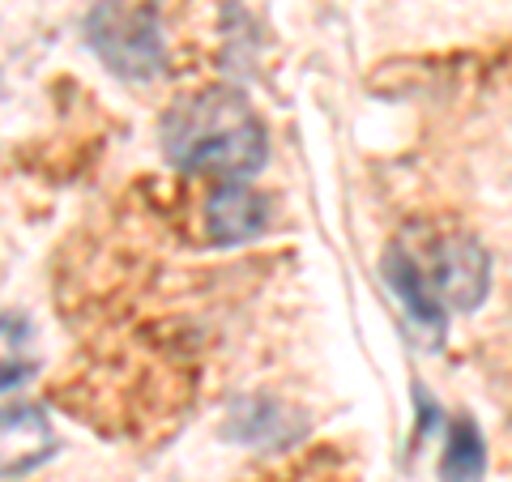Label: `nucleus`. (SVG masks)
Here are the masks:
<instances>
[{
  "mask_svg": "<svg viewBox=\"0 0 512 482\" xmlns=\"http://www.w3.org/2000/svg\"><path fill=\"white\" fill-rule=\"evenodd\" d=\"M163 150L175 167L239 184L265 163V128L239 90L210 86L167 111Z\"/></svg>",
  "mask_w": 512,
  "mask_h": 482,
  "instance_id": "f257e3e1",
  "label": "nucleus"
},
{
  "mask_svg": "<svg viewBox=\"0 0 512 482\" xmlns=\"http://www.w3.org/2000/svg\"><path fill=\"white\" fill-rule=\"evenodd\" d=\"M86 39L107 69L146 82L163 69L158 0H99L86 18Z\"/></svg>",
  "mask_w": 512,
  "mask_h": 482,
  "instance_id": "f03ea898",
  "label": "nucleus"
},
{
  "mask_svg": "<svg viewBox=\"0 0 512 482\" xmlns=\"http://www.w3.org/2000/svg\"><path fill=\"white\" fill-rule=\"evenodd\" d=\"M427 282L440 308L474 312L491 286V256L474 239H440L427 256Z\"/></svg>",
  "mask_w": 512,
  "mask_h": 482,
  "instance_id": "7ed1b4c3",
  "label": "nucleus"
},
{
  "mask_svg": "<svg viewBox=\"0 0 512 482\" xmlns=\"http://www.w3.org/2000/svg\"><path fill=\"white\" fill-rule=\"evenodd\" d=\"M269 222V201L248 184H222L210 201H205V231L214 244H244V239L261 235Z\"/></svg>",
  "mask_w": 512,
  "mask_h": 482,
  "instance_id": "20e7f679",
  "label": "nucleus"
},
{
  "mask_svg": "<svg viewBox=\"0 0 512 482\" xmlns=\"http://www.w3.org/2000/svg\"><path fill=\"white\" fill-rule=\"evenodd\" d=\"M52 448H56V436L35 406H26V401L5 406V478L30 474L35 465L52 457Z\"/></svg>",
  "mask_w": 512,
  "mask_h": 482,
  "instance_id": "39448f33",
  "label": "nucleus"
},
{
  "mask_svg": "<svg viewBox=\"0 0 512 482\" xmlns=\"http://www.w3.org/2000/svg\"><path fill=\"white\" fill-rule=\"evenodd\" d=\"M384 278L397 291V299L410 308V316L419 320V325H431V333L444 329V312H440V299L431 295V282H427V269L414 265L402 248H393L384 256Z\"/></svg>",
  "mask_w": 512,
  "mask_h": 482,
  "instance_id": "423d86ee",
  "label": "nucleus"
},
{
  "mask_svg": "<svg viewBox=\"0 0 512 482\" xmlns=\"http://www.w3.org/2000/svg\"><path fill=\"white\" fill-rule=\"evenodd\" d=\"M487 470V444L483 431L474 427V419H457L448 431V448L440 461V478L444 482H483Z\"/></svg>",
  "mask_w": 512,
  "mask_h": 482,
  "instance_id": "0eeeda50",
  "label": "nucleus"
}]
</instances>
